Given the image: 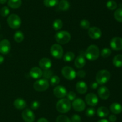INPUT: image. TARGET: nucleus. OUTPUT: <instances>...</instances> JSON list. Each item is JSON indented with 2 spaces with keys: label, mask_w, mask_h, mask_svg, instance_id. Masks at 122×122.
Listing matches in <instances>:
<instances>
[{
  "label": "nucleus",
  "mask_w": 122,
  "mask_h": 122,
  "mask_svg": "<svg viewBox=\"0 0 122 122\" xmlns=\"http://www.w3.org/2000/svg\"><path fill=\"white\" fill-rule=\"evenodd\" d=\"M100 54V49L97 45L92 44L86 49L85 52V56L87 59L91 61H94L98 58Z\"/></svg>",
  "instance_id": "obj_1"
},
{
  "label": "nucleus",
  "mask_w": 122,
  "mask_h": 122,
  "mask_svg": "<svg viewBox=\"0 0 122 122\" xmlns=\"http://www.w3.org/2000/svg\"><path fill=\"white\" fill-rule=\"evenodd\" d=\"M71 107V104L69 100L65 98H61L56 104L57 110L60 113H66L69 112Z\"/></svg>",
  "instance_id": "obj_2"
},
{
  "label": "nucleus",
  "mask_w": 122,
  "mask_h": 122,
  "mask_svg": "<svg viewBox=\"0 0 122 122\" xmlns=\"http://www.w3.org/2000/svg\"><path fill=\"white\" fill-rule=\"evenodd\" d=\"M55 39L59 44H66L71 39V35L66 31H58L55 35Z\"/></svg>",
  "instance_id": "obj_3"
},
{
  "label": "nucleus",
  "mask_w": 122,
  "mask_h": 122,
  "mask_svg": "<svg viewBox=\"0 0 122 122\" xmlns=\"http://www.w3.org/2000/svg\"><path fill=\"white\" fill-rule=\"evenodd\" d=\"M111 74L108 71L102 69L97 72L96 75V81L98 84L102 85L109 81Z\"/></svg>",
  "instance_id": "obj_4"
},
{
  "label": "nucleus",
  "mask_w": 122,
  "mask_h": 122,
  "mask_svg": "<svg viewBox=\"0 0 122 122\" xmlns=\"http://www.w3.org/2000/svg\"><path fill=\"white\" fill-rule=\"evenodd\" d=\"M7 23L8 26L13 29H17L21 26V20L20 17L15 14H11L7 18Z\"/></svg>",
  "instance_id": "obj_5"
},
{
  "label": "nucleus",
  "mask_w": 122,
  "mask_h": 122,
  "mask_svg": "<svg viewBox=\"0 0 122 122\" xmlns=\"http://www.w3.org/2000/svg\"><path fill=\"white\" fill-rule=\"evenodd\" d=\"M50 83L46 79H39L33 84V88L38 92H44L48 89Z\"/></svg>",
  "instance_id": "obj_6"
},
{
  "label": "nucleus",
  "mask_w": 122,
  "mask_h": 122,
  "mask_svg": "<svg viewBox=\"0 0 122 122\" xmlns=\"http://www.w3.org/2000/svg\"><path fill=\"white\" fill-rule=\"evenodd\" d=\"M50 53L54 58L59 59L63 57L64 51H63V49L61 46V45L58 44H54L51 47Z\"/></svg>",
  "instance_id": "obj_7"
},
{
  "label": "nucleus",
  "mask_w": 122,
  "mask_h": 122,
  "mask_svg": "<svg viewBox=\"0 0 122 122\" xmlns=\"http://www.w3.org/2000/svg\"><path fill=\"white\" fill-rule=\"evenodd\" d=\"M61 74L65 78L69 80H73L76 78V72L73 68L66 66L61 69Z\"/></svg>",
  "instance_id": "obj_8"
},
{
  "label": "nucleus",
  "mask_w": 122,
  "mask_h": 122,
  "mask_svg": "<svg viewBox=\"0 0 122 122\" xmlns=\"http://www.w3.org/2000/svg\"><path fill=\"white\" fill-rule=\"evenodd\" d=\"M71 105L73 108L77 112H82L85 109L86 107L85 102L81 98H77L73 100Z\"/></svg>",
  "instance_id": "obj_9"
},
{
  "label": "nucleus",
  "mask_w": 122,
  "mask_h": 122,
  "mask_svg": "<svg viewBox=\"0 0 122 122\" xmlns=\"http://www.w3.org/2000/svg\"><path fill=\"white\" fill-rule=\"evenodd\" d=\"M111 48L116 51L122 50V38L116 37L112 38L110 43Z\"/></svg>",
  "instance_id": "obj_10"
},
{
  "label": "nucleus",
  "mask_w": 122,
  "mask_h": 122,
  "mask_svg": "<svg viewBox=\"0 0 122 122\" xmlns=\"http://www.w3.org/2000/svg\"><path fill=\"white\" fill-rule=\"evenodd\" d=\"M21 117L26 122H33L35 119L34 113L30 109L26 108L23 111Z\"/></svg>",
  "instance_id": "obj_11"
},
{
  "label": "nucleus",
  "mask_w": 122,
  "mask_h": 122,
  "mask_svg": "<svg viewBox=\"0 0 122 122\" xmlns=\"http://www.w3.org/2000/svg\"><path fill=\"white\" fill-rule=\"evenodd\" d=\"M88 35L92 39H97L101 38L102 32L101 29L96 26H92L88 29Z\"/></svg>",
  "instance_id": "obj_12"
},
{
  "label": "nucleus",
  "mask_w": 122,
  "mask_h": 122,
  "mask_svg": "<svg viewBox=\"0 0 122 122\" xmlns=\"http://www.w3.org/2000/svg\"><path fill=\"white\" fill-rule=\"evenodd\" d=\"M85 102L89 106H96L98 103V98L95 93H89L86 95Z\"/></svg>",
  "instance_id": "obj_13"
},
{
  "label": "nucleus",
  "mask_w": 122,
  "mask_h": 122,
  "mask_svg": "<svg viewBox=\"0 0 122 122\" xmlns=\"http://www.w3.org/2000/svg\"><path fill=\"white\" fill-rule=\"evenodd\" d=\"M53 93L55 96L60 99L64 98L67 93L66 89L64 86H58V85L54 89Z\"/></svg>",
  "instance_id": "obj_14"
},
{
  "label": "nucleus",
  "mask_w": 122,
  "mask_h": 122,
  "mask_svg": "<svg viewBox=\"0 0 122 122\" xmlns=\"http://www.w3.org/2000/svg\"><path fill=\"white\" fill-rule=\"evenodd\" d=\"M11 49V44L7 39H2L0 41V53L3 55H7Z\"/></svg>",
  "instance_id": "obj_15"
},
{
  "label": "nucleus",
  "mask_w": 122,
  "mask_h": 122,
  "mask_svg": "<svg viewBox=\"0 0 122 122\" xmlns=\"http://www.w3.org/2000/svg\"><path fill=\"white\" fill-rule=\"evenodd\" d=\"M98 94L101 99L106 100L110 97V92L107 87L101 86L98 90Z\"/></svg>",
  "instance_id": "obj_16"
},
{
  "label": "nucleus",
  "mask_w": 122,
  "mask_h": 122,
  "mask_svg": "<svg viewBox=\"0 0 122 122\" xmlns=\"http://www.w3.org/2000/svg\"><path fill=\"white\" fill-rule=\"evenodd\" d=\"M39 65L40 68L42 69L43 70L48 69L52 66V62H51V61L49 58L44 57V58H42L39 61Z\"/></svg>",
  "instance_id": "obj_17"
},
{
  "label": "nucleus",
  "mask_w": 122,
  "mask_h": 122,
  "mask_svg": "<svg viewBox=\"0 0 122 122\" xmlns=\"http://www.w3.org/2000/svg\"><path fill=\"white\" fill-rule=\"evenodd\" d=\"M30 75L34 79H38L42 77V71L40 68L37 67H33L30 71Z\"/></svg>",
  "instance_id": "obj_18"
},
{
  "label": "nucleus",
  "mask_w": 122,
  "mask_h": 122,
  "mask_svg": "<svg viewBox=\"0 0 122 122\" xmlns=\"http://www.w3.org/2000/svg\"><path fill=\"white\" fill-rule=\"evenodd\" d=\"M76 89L80 94H85L88 90V86L84 81H78L76 84Z\"/></svg>",
  "instance_id": "obj_19"
},
{
  "label": "nucleus",
  "mask_w": 122,
  "mask_h": 122,
  "mask_svg": "<svg viewBox=\"0 0 122 122\" xmlns=\"http://www.w3.org/2000/svg\"><path fill=\"white\" fill-rule=\"evenodd\" d=\"M14 107L17 110H23L26 107V102L22 98H17L13 102Z\"/></svg>",
  "instance_id": "obj_20"
},
{
  "label": "nucleus",
  "mask_w": 122,
  "mask_h": 122,
  "mask_svg": "<svg viewBox=\"0 0 122 122\" xmlns=\"http://www.w3.org/2000/svg\"><path fill=\"white\" fill-rule=\"evenodd\" d=\"M86 64V60L83 56L79 55L75 59V65L77 68H82Z\"/></svg>",
  "instance_id": "obj_21"
},
{
  "label": "nucleus",
  "mask_w": 122,
  "mask_h": 122,
  "mask_svg": "<svg viewBox=\"0 0 122 122\" xmlns=\"http://www.w3.org/2000/svg\"><path fill=\"white\" fill-rule=\"evenodd\" d=\"M110 111L114 114H119L122 112V106L119 103L114 102L110 106Z\"/></svg>",
  "instance_id": "obj_22"
},
{
  "label": "nucleus",
  "mask_w": 122,
  "mask_h": 122,
  "mask_svg": "<svg viewBox=\"0 0 122 122\" xmlns=\"http://www.w3.org/2000/svg\"><path fill=\"white\" fill-rule=\"evenodd\" d=\"M97 114L98 117H101V118H104V117H106L109 115L110 111L108 109L106 106H100L98 108L97 111Z\"/></svg>",
  "instance_id": "obj_23"
},
{
  "label": "nucleus",
  "mask_w": 122,
  "mask_h": 122,
  "mask_svg": "<svg viewBox=\"0 0 122 122\" xmlns=\"http://www.w3.org/2000/svg\"><path fill=\"white\" fill-rule=\"evenodd\" d=\"M22 1L21 0H8V6L10 8L16 9L19 8L21 6Z\"/></svg>",
  "instance_id": "obj_24"
},
{
  "label": "nucleus",
  "mask_w": 122,
  "mask_h": 122,
  "mask_svg": "<svg viewBox=\"0 0 122 122\" xmlns=\"http://www.w3.org/2000/svg\"><path fill=\"white\" fill-rule=\"evenodd\" d=\"M58 8L62 11H66L70 7V4L67 0H61L58 2Z\"/></svg>",
  "instance_id": "obj_25"
},
{
  "label": "nucleus",
  "mask_w": 122,
  "mask_h": 122,
  "mask_svg": "<svg viewBox=\"0 0 122 122\" xmlns=\"http://www.w3.org/2000/svg\"><path fill=\"white\" fill-rule=\"evenodd\" d=\"M113 63L117 68L122 67V55H117L114 56L113 60Z\"/></svg>",
  "instance_id": "obj_26"
},
{
  "label": "nucleus",
  "mask_w": 122,
  "mask_h": 122,
  "mask_svg": "<svg viewBox=\"0 0 122 122\" xmlns=\"http://www.w3.org/2000/svg\"><path fill=\"white\" fill-rule=\"evenodd\" d=\"M14 39L16 43H21L24 39L23 33L20 31H16L14 34Z\"/></svg>",
  "instance_id": "obj_27"
},
{
  "label": "nucleus",
  "mask_w": 122,
  "mask_h": 122,
  "mask_svg": "<svg viewBox=\"0 0 122 122\" xmlns=\"http://www.w3.org/2000/svg\"><path fill=\"white\" fill-rule=\"evenodd\" d=\"M75 57V55L72 51H67V53H66V54L63 56L64 61L67 62H71L72 61H73Z\"/></svg>",
  "instance_id": "obj_28"
},
{
  "label": "nucleus",
  "mask_w": 122,
  "mask_h": 122,
  "mask_svg": "<svg viewBox=\"0 0 122 122\" xmlns=\"http://www.w3.org/2000/svg\"><path fill=\"white\" fill-rule=\"evenodd\" d=\"M63 22L61 19H56L52 23V27L55 31H59L63 28Z\"/></svg>",
  "instance_id": "obj_29"
},
{
  "label": "nucleus",
  "mask_w": 122,
  "mask_h": 122,
  "mask_svg": "<svg viewBox=\"0 0 122 122\" xmlns=\"http://www.w3.org/2000/svg\"><path fill=\"white\" fill-rule=\"evenodd\" d=\"M114 17L117 21L122 23V8H119L116 10Z\"/></svg>",
  "instance_id": "obj_30"
},
{
  "label": "nucleus",
  "mask_w": 122,
  "mask_h": 122,
  "mask_svg": "<svg viewBox=\"0 0 122 122\" xmlns=\"http://www.w3.org/2000/svg\"><path fill=\"white\" fill-rule=\"evenodd\" d=\"M58 4V0H44V6L46 7H53Z\"/></svg>",
  "instance_id": "obj_31"
},
{
  "label": "nucleus",
  "mask_w": 122,
  "mask_h": 122,
  "mask_svg": "<svg viewBox=\"0 0 122 122\" xmlns=\"http://www.w3.org/2000/svg\"><path fill=\"white\" fill-rule=\"evenodd\" d=\"M52 76H53V71L51 69H45L42 71V77L44 79L47 80H50Z\"/></svg>",
  "instance_id": "obj_32"
},
{
  "label": "nucleus",
  "mask_w": 122,
  "mask_h": 122,
  "mask_svg": "<svg viewBox=\"0 0 122 122\" xmlns=\"http://www.w3.org/2000/svg\"><path fill=\"white\" fill-rule=\"evenodd\" d=\"M106 6L107 8L111 10H114L117 7V4L116 2L113 0H110L106 4Z\"/></svg>",
  "instance_id": "obj_33"
},
{
  "label": "nucleus",
  "mask_w": 122,
  "mask_h": 122,
  "mask_svg": "<svg viewBox=\"0 0 122 122\" xmlns=\"http://www.w3.org/2000/svg\"><path fill=\"white\" fill-rule=\"evenodd\" d=\"M60 81V79L59 77L57 75H53L50 78V84L52 86H57L59 84Z\"/></svg>",
  "instance_id": "obj_34"
},
{
  "label": "nucleus",
  "mask_w": 122,
  "mask_h": 122,
  "mask_svg": "<svg viewBox=\"0 0 122 122\" xmlns=\"http://www.w3.org/2000/svg\"><path fill=\"white\" fill-rule=\"evenodd\" d=\"M56 122H71L70 118L64 115H60L56 118Z\"/></svg>",
  "instance_id": "obj_35"
},
{
  "label": "nucleus",
  "mask_w": 122,
  "mask_h": 122,
  "mask_svg": "<svg viewBox=\"0 0 122 122\" xmlns=\"http://www.w3.org/2000/svg\"><path fill=\"white\" fill-rule=\"evenodd\" d=\"M112 54V50L108 48H104L101 51V55L104 58H106L110 56Z\"/></svg>",
  "instance_id": "obj_36"
},
{
  "label": "nucleus",
  "mask_w": 122,
  "mask_h": 122,
  "mask_svg": "<svg viewBox=\"0 0 122 122\" xmlns=\"http://www.w3.org/2000/svg\"><path fill=\"white\" fill-rule=\"evenodd\" d=\"M81 27L83 29H88L90 28V23L86 19H83L80 23Z\"/></svg>",
  "instance_id": "obj_37"
},
{
  "label": "nucleus",
  "mask_w": 122,
  "mask_h": 122,
  "mask_svg": "<svg viewBox=\"0 0 122 122\" xmlns=\"http://www.w3.org/2000/svg\"><path fill=\"white\" fill-rule=\"evenodd\" d=\"M10 13V10L6 6L2 7L1 10H0V14L1 16L2 17H6Z\"/></svg>",
  "instance_id": "obj_38"
},
{
  "label": "nucleus",
  "mask_w": 122,
  "mask_h": 122,
  "mask_svg": "<svg viewBox=\"0 0 122 122\" xmlns=\"http://www.w3.org/2000/svg\"><path fill=\"white\" fill-rule=\"evenodd\" d=\"M95 109L93 108H89L86 110L85 112V114L87 117H91L95 115Z\"/></svg>",
  "instance_id": "obj_39"
},
{
  "label": "nucleus",
  "mask_w": 122,
  "mask_h": 122,
  "mask_svg": "<svg viewBox=\"0 0 122 122\" xmlns=\"http://www.w3.org/2000/svg\"><path fill=\"white\" fill-rule=\"evenodd\" d=\"M66 96H67V99L68 100H69L70 101H73V100H74L75 99H76V93H75V92L71 91V92H69V93H67Z\"/></svg>",
  "instance_id": "obj_40"
},
{
  "label": "nucleus",
  "mask_w": 122,
  "mask_h": 122,
  "mask_svg": "<svg viewBox=\"0 0 122 122\" xmlns=\"http://www.w3.org/2000/svg\"><path fill=\"white\" fill-rule=\"evenodd\" d=\"M71 122H81V117L79 115L75 114L71 117Z\"/></svg>",
  "instance_id": "obj_41"
},
{
  "label": "nucleus",
  "mask_w": 122,
  "mask_h": 122,
  "mask_svg": "<svg viewBox=\"0 0 122 122\" xmlns=\"http://www.w3.org/2000/svg\"><path fill=\"white\" fill-rule=\"evenodd\" d=\"M39 107V102L37 100H35L31 104V108L32 110H37Z\"/></svg>",
  "instance_id": "obj_42"
},
{
  "label": "nucleus",
  "mask_w": 122,
  "mask_h": 122,
  "mask_svg": "<svg viewBox=\"0 0 122 122\" xmlns=\"http://www.w3.org/2000/svg\"><path fill=\"white\" fill-rule=\"evenodd\" d=\"M76 76L79 78H84L86 76V72L85 71L80 70L77 72H76Z\"/></svg>",
  "instance_id": "obj_43"
},
{
  "label": "nucleus",
  "mask_w": 122,
  "mask_h": 122,
  "mask_svg": "<svg viewBox=\"0 0 122 122\" xmlns=\"http://www.w3.org/2000/svg\"><path fill=\"white\" fill-rule=\"evenodd\" d=\"M108 120L110 122H115L117 120V117L114 114H111L108 117Z\"/></svg>",
  "instance_id": "obj_44"
},
{
  "label": "nucleus",
  "mask_w": 122,
  "mask_h": 122,
  "mask_svg": "<svg viewBox=\"0 0 122 122\" xmlns=\"http://www.w3.org/2000/svg\"><path fill=\"white\" fill-rule=\"evenodd\" d=\"M37 122H48V121L45 118H40L39 119H38Z\"/></svg>",
  "instance_id": "obj_45"
},
{
  "label": "nucleus",
  "mask_w": 122,
  "mask_h": 122,
  "mask_svg": "<svg viewBox=\"0 0 122 122\" xmlns=\"http://www.w3.org/2000/svg\"><path fill=\"white\" fill-rule=\"evenodd\" d=\"M98 84L97 83H93L91 85V87L92 89H96L97 87H98Z\"/></svg>",
  "instance_id": "obj_46"
},
{
  "label": "nucleus",
  "mask_w": 122,
  "mask_h": 122,
  "mask_svg": "<svg viewBox=\"0 0 122 122\" xmlns=\"http://www.w3.org/2000/svg\"><path fill=\"white\" fill-rule=\"evenodd\" d=\"M4 61V57L2 56H1V55H0V65L2 64V63H3Z\"/></svg>",
  "instance_id": "obj_47"
},
{
  "label": "nucleus",
  "mask_w": 122,
  "mask_h": 122,
  "mask_svg": "<svg viewBox=\"0 0 122 122\" xmlns=\"http://www.w3.org/2000/svg\"><path fill=\"white\" fill-rule=\"evenodd\" d=\"M97 122H108V121L106 119H101Z\"/></svg>",
  "instance_id": "obj_48"
},
{
  "label": "nucleus",
  "mask_w": 122,
  "mask_h": 122,
  "mask_svg": "<svg viewBox=\"0 0 122 122\" xmlns=\"http://www.w3.org/2000/svg\"><path fill=\"white\" fill-rule=\"evenodd\" d=\"M7 1V0H0V4H4L6 3Z\"/></svg>",
  "instance_id": "obj_49"
},
{
  "label": "nucleus",
  "mask_w": 122,
  "mask_h": 122,
  "mask_svg": "<svg viewBox=\"0 0 122 122\" xmlns=\"http://www.w3.org/2000/svg\"><path fill=\"white\" fill-rule=\"evenodd\" d=\"M0 28H1V25H0Z\"/></svg>",
  "instance_id": "obj_50"
}]
</instances>
